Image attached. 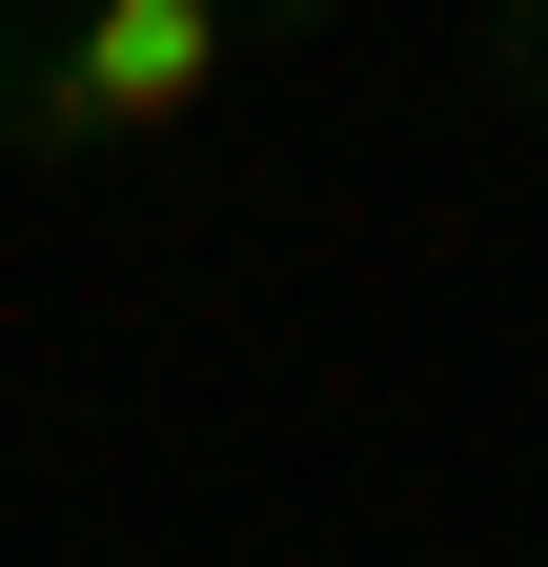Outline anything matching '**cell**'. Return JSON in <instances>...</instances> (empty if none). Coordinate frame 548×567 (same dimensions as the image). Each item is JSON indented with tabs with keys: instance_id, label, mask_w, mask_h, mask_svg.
Here are the masks:
<instances>
[{
	"instance_id": "cell-1",
	"label": "cell",
	"mask_w": 548,
	"mask_h": 567,
	"mask_svg": "<svg viewBox=\"0 0 548 567\" xmlns=\"http://www.w3.org/2000/svg\"><path fill=\"white\" fill-rule=\"evenodd\" d=\"M346 0H0V163H122Z\"/></svg>"
},
{
	"instance_id": "cell-2",
	"label": "cell",
	"mask_w": 548,
	"mask_h": 567,
	"mask_svg": "<svg viewBox=\"0 0 548 567\" xmlns=\"http://www.w3.org/2000/svg\"><path fill=\"white\" fill-rule=\"evenodd\" d=\"M488 82H508V102L548 122V0H508V21H488Z\"/></svg>"
}]
</instances>
